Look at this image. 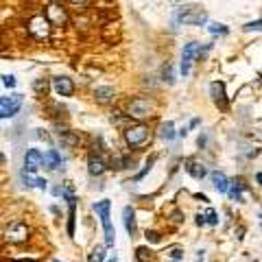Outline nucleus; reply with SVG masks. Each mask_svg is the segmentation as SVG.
Instances as JSON below:
<instances>
[{"label":"nucleus","mask_w":262,"mask_h":262,"mask_svg":"<svg viewBox=\"0 0 262 262\" xmlns=\"http://www.w3.org/2000/svg\"><path fill=\"white\" fill-rule=\"evenodd\" d=\"M109 208H111V203L107 199L94 203V212L99 214L101 225H103V230H105V247H114V242H116V232H114L111 221H109Z\"/></svg>","instance_id":"1"},{"label":"nucleus","mask_w":262,"mask_h":262,"mask_svg":"<svg viewBox=\"0 0 262 262\" xmlns=\"http://www.w3.org/2000/svg\"><path fill=\"white\" fill-rule=\"evenodd\" d=\"M149 140H151V131H149L147 125L138 123V125H131V127L125 129V142H127L131 149L144 147Z\"/></svg>","instance_id":"2"},{"label":"nucleus","mask_w":262,"mask_h":262,"mask_svg":"<svg viewBox=\"0 0 262 262\" xmlns=\"http://www.w3.org/2000/svg\"><path fill=\"white\" fill-rule=\"evenodd\" d=\"M177 22L188 24V26H203L208 22V13L199 7H188L177 13Z\"/></svg>","instance_id":"3"},{"label":"nucleus","mask_w":262,"mask_h":262,"mask_svg":"<svg viewBox=\"0 0 262 262\" xmlns=\"http://www.w3.org/2000/svg\"><path fill=\"white\" fill-rule=\"evenodd\" d=\"M22 107V94H9L0 99V118H13Z\"/></svg>","instance_id":"4"},{"label":"nucleus","mask_w":262,"mask_h":262,"mask_svg":"<svg viewBox=\"0 0 262 262\" xmlns=\"http://www.w3.org/2000/svg\"><path fill=\"white\" fill-rule=\"evenodd\" d=\"M28 238V225L20 221H13L9 223V227L4 230V240L13 242V245H20V242H26Z\"/></svg>","instance_id":"5"},{"label":"nucleus","mask_w":262,"mask_h":262,"mask_svg":"<svg viewBox=\"0 0 262 262\" xmlns=\"http://www.w3.org/2000/svg\"><path fill=\"white\" fill-rule=\"evenodd\" d=\"M199 48H201V44H199V42H190V44H186V46H183V51H182V66H179V70H182L183 77L190 75V66H192V61L199 57Z\"/></svg>","instance_id":"6"},{"label":"nucleus","mask_w":262,"mask_h":262,"mask_svg":"<svg viewBox=\"0 0 262 262\" xmlns=\"http://www.w3.org/2000/svg\"><path fill=\"white\" fill-rule=\"evenodd\" d=\"M28 33H31L35 40H48L51 35V22L44 16H35L28 20Z\"/></svg>","instance_id":"7"},{"label":"nucleus","mask_w":262,"mask_h":262,"mask_svg":"<svg viewBox=\"0 0 262 262\" xmlns=\"http://www.w3.org/2000/svg\"><path fill=\"white\" fill-rule=\"evenodd\" d=\"M44 166V153L40 149H28L24 153V171L26 173H37Z\"/></svg>","instance_id":"8"},{"label":"nucleus","mask_w":262,"mask_h":262,"mask_svg":"<svg viewBox=\"0 0 262 262\" xmlns=\"http://www.w3.org/2000/svg\"><path fill=\"white\" fill-rule=\"evenodd\" d=\"M210 96L214 101V105L221 111L227 109V96H225V83L223 81H212L210 83Z\"/></svg>","instance_id":"9"},{"label":"nucleus","mask_w":262,"mask_h":262,"mask_svg":"<svg viewBox=\"0 0 262 262\" xmlns=\"http://www.w3.org/2000/svg\"><path fill=\"white\" fill-rule=\"evenodd\" d=\"M151 114V101L149 99H133L129 103V116L131 118H147Z\"/></svg>","instance_id":"10"},{"label":"nucleus","mask_w":262,"mask_h":262,"mask_svg":"<svg viewBox=\"0 0 262 262\" xmlns=\"http://www.w3.org/2000/svg\"><path fill=\"white\" fill-rule=\"evenodd\" d=\"M64 197L68 201V236H75V218H77V197L72 195V188L68 186L64 190Z\"/></svg>","instance_id":"11"},{"label":"nucleus","mask_w":262,"mask_h":262,"mask_svg":"<svg viewBox=\"0 0 262 262\" xmlns=\"http://www.w3.org/2000/svg\"><path fill=\"white\" fill-rule=\"evenodd\" d=\"M46 20L51 24H55V26H64L68 22V13L59 7V4H51V7L46 9Z\"/></svg>","instance_id":"12"},{"label":"nucleus","mask_w":262,"mask_h":262,"mask_svg":"<svg viewBox=\"0 0 262 262\" xmlns=\"http://www.w3.org/2000/svg\"><path fill=\"white\" fill-rule=\"evenodd\" d=\"M52 87H55V92L59 96H72L75 94V83H72V79H68V77H55L52 79Z\"/></svg>","instance_id":"13"},{"label":"nucleus","mask_w":262,"mask_h":262,"mask_svg":"<svg viewBox=\"0 0 262 262\" xmlns=\"http://www.w3.org/2000/svg\"><path fill=\"white\" fill-rule=\"evenodd\" d=\"M105 168H107V164H105V159L101 155H90V159H87V171H90V175L99 177V175L105 173Z\"/></svg>","instance_id":"14"},{"label":"nucleus","mask_w":262,"mask_h":262,"mask_svg":"<svg viewBox=\"0 0 262 262\" xmlns=\"http://www.w3.org/2000/svg\"><path fill=\"white\" fill-rule=\"evenodd\" d=\"M123 221H125V230H127V234L129 236H135L138 227H135V212H133V208H131V206H125Z\"/></svg>","instance_id":"15"},{"label":"nucleus","mask_w":262,"mask_h":262,"mask_svg":"<svg viewBox=\"0 0 262 262\" xmlns=\"http://www.w3.org/2000/svg\"><path fill=\"white\" fill-rule=\"evenodd\" d=\"M44 166L51 168V171H57V168H61V155L57 149H48L46 153H44Z\"/></svg>","instance_id":"16"},{"label":"nucleus","mask_w":262,"mask_h":262,"mask_svg":"<svg viewBox=\"0 0 262 262\" xmlns=\"http://www.w3.org/2000/svg\"><path fill=\"white\" fill-rule=\"evenodd\" d=\"M210 179H212L214 190H218V192H227V190H230V179L225 177V173L214 171V173H210Z\"/></svg>","instance_id":"17"},{"label":"nucleus","mask_w":262,"mask_h":262,"mask_svg":"<svg viewBox=\"0 0 262 262\" xmlns=\"http://www.w3.org/2000/svg\"><path fill=\"white\" fill-rule=\"evenodd\" d=\"M94 96H96V101H99L101 105H107V103H111V101H114V87H109V85L96 87Z\"/></svg>","instance_id":"18"},{"label":"nucleus","mask_w":262,"mask_h":262,"mask_svg":"<svg viewBox=\"0 0 262 262\" xmlns=\"http://www.w3.org/2000/svg\"><path fill=\"white\" fill-rule=\"evenodd\" d=\"M186 171L190 173L195 179H203L208 175L206 166H203V164H199V162H195V159H188V162H186Z\"/></svg>","instance_id":"19"},{"label":"nucleus","mask_w":262,"mask_h":262,"mask_svg":"<svg viewBox=\"0 0 262 262\" xmlns=\"http://www.w3.org/2000/svg\"><path fill=\"white\" fill-rule=\"evenodd\" d=\"M247 188V183L242 182V179H234V182H230V197L234 199V201H242V190Z\"/></svg>","instance_id":"20"},{"label":"nucleus","mask_w":262,"mask_h":262,"mask_svg":"<svg viewBox=\"0 0 262 262\" xmlns=\"http://www.w3.org/2000/svg\"><path fill=\"white\" fill-rule=\"evenodd\" d=\"M175 135H177V131H175V125L171 123V120H166V123L159 127V138L166 140V142H171Z\"/></svg>","instance_id":"21"},{"label":"nucleus","mask_w":262,"mask_h":262,"mask_svg":"<svg viewBox=\"0 0 262 262\" xmlns=\"http://www.w3.org/2000/svg\"><path fill=\"white\" fill-rule=\"evenodd\" d=\"M208 31H210L212 35H227V33H230V28H227L225 24H221V22H210V24H208Z\"/></svg>","instance_id":"22"},{"label":"nucleus","mask_w":262,"mask_h":262,"mask_svg":"<svg viewBox=\"0 0 262 262\" xmlns=\"http://www.w3.org/2000/svg\"><path fill=\"white\" fill-rule=\"evenodd\" d=\"M33 90L44 96L48 90H51V83H48V79H37V81H33Z\"/></svg>","instance_id":"23"},{"label":"nucleus","mask_w":262,"mask_h":262,"mask_svg":"<svg viewBox=\"0 0 262 262\" xmlns=\"http://www.w3.org/2000/svg\"><path fill=\"white\" fill-rule=\"evenodd\" d=\"M103 260H105V247H94L87 262H103Z\"/></svg>","instance_id":"24"},{"label":"nucleus","mask_w":262,"mask_h":262,"mask_svg":"<svg viewBox=\"0 0 262 262\" xmlns=\"http://www.w3.org/2000/svg\"><path fill=\"white\" fill-rule=\"evenodd\" d=\"M242 31H245V33H251V31H254V33H260V31H262V20L247 22L245 26H242Z\"/></svg>","instance_id":"25"},{"label":"nucleus","mask_w":262,"mask_h":262,"mask_svg":"<svg viewBox=\"0 0 262 262\" xmlns=\"http://www.w3.org/2000/svg\"><path fill=\"white\" fill-rule=\"evenodd\" d=\"M155 159H157V157H155V155H153V157L149 159L147 164H144V168H142V171H140V173H138V175H135V177H133V182H140V179H142L144 175H147L149 171H151V166H153V162H155Z\"/></svg>","instance_id":"26"},{"label":"nucleus","mask_w":262,"mask_h":262,"mask_svg":"<svg viewBox=\"0 0 262 262\" xmlns=\"http://www.w3.org/2000/svg\"><path fill=\"white\" fill-rule=\"evenodd\" d=\"M135 254H138V260L140 262H147L149 258H151V251H149L147 247H138V249H135Z\"/></svg>","instance_id":"27"},{"label":"nucleus","mask_w":262,"mask_h":262,"mask_svg":"<svg viewBox=\"0 0 262 262\" xmlns=\"http://www.w3.org/2000/svg\"><path fill=\"white\" fill-rule=\"evenodd\" d=\"M206 223H208V225H218V214L214 210H208L206 212Z\"/></svg>","instance_id":"28"},{"label":"nucleus","mask_w":262,"mask_h":262,"mask_svg":"<svg viewBox=\"0 0 262 262\" xmlns=\"http://www.w3.org/2000/svg\"><path fill=\"white\" fill-rule=\"evenodd\" d=\"M162 77H164V81H168V83H173V68H171V64H166L162 68Z\"/></svg>","instance_id":"29"},{"label":"nucleus","mask_w":262,"mask_h":262,"mask_svg":"<svg viewBox=\"0 0 262 262\" xmlns=\"http://www.w3.org/2000/svg\"><path fill=\"white\" fill-rule=\"evenodd\" d=\"M0 79H2V83L7 85V87H16V83H18L16 77H13V75H2Z\"/></svg>","instance_id":"30"},{"label":"nucleus","mask_w":262,"mask_h":262,"mask_svg":"<svg viewBox=\"0 0 262 262\" xmlns=\"http://www.w3.org/2000/svg\"><path fill=\"white\" fill-rule=\"evenodd\" d=\"M33 183H35L40 190H46V186H48V182L46 179H42V177H33Z\"/></svg>","instance_id":"31"},{"label":"nucleus","mask_w":262,"mask_h":262,"mask_svg":"<svg viewBox=\"0 0 262 262\" xmlns=\"http://www.w3.org/2000/svg\"><path fill=\"white\" fill-rule=\"evenodd\" d=\"M35 135H37V138H40V140H44V142H48V144L52 142V140H51V135H48L44 129H37V133H35Z\"/></svg>","instance_id":"32"},{"label":"nucleus","mask_w":262,"mask_h":262,"mask_svg":"<svg viewBox=\"0 0 262 262\" xmlns=\"http://www.w3.org/2000/svg\"><path fill=\"white\" fill-rule=\"evenodd\" d=\"M61 140H64V144H68V147H75V144H77V138H75V135H70V133H66Z\"/></svg>","instance_id":"33"},{"label":"nucleus","mask_w":262,"mask_h":262,"mask_svg":"<svg viewBox=\"0 0 262 262\" xmlns=\"http://www.w3.org/2000/svg\"><path fill=\"white\" fill-rule=\"evenodd\" d=\"M147 240H151V242H159V234L157 232H147Z\"/></svg>","instance_id":"34"},{"label":"nucleus","mask_w":262,"mask_h":262,"mask_svg":"<svg viewBox=\"0 0 262 262\" xmlns=\"http://www.w3.org/2000/svg\"><path fill=\"white\" fill-rule=\"evenodd\" d=\"M171 258H173V260H182V258H183V251H182V249H173V251H171Z\"/></svg>","instance_id":"35"},{"label":"nucleus","mask_w":262,"mask_h":262,"mask_svg":"<svg viewBox=\"0 0 262 262\" xmlns=\"http://www.w3.org/2000/svg\"><path fill=\"white\" fill-rule=\"evenodd\" d=\"M197 225H199V227L208 225V223H206V214H197Z\"/></svg>","instance_id":"36"},{"label":"nucleus","mask_w":262,"mask_h":262,"mask_svg":"<svg viewBox=\"0 0 262 262\" xmlns=\"http://www.w3.org/2000/svg\"><path fill=\"white\" fill-rule=\"evenodd\" d=\"M52 195H55V197H64V188L55 186V188H52Z\"/></svg>","instance_id":"37"},{"label":"nucleus","mask_w":262,"mask_h":262,"mask_svg":"<svg viewBox=\"0 0 262 262\" xmlns=\"http://www.w3.org/2000/svg\"><path fill=\"white\" fill-rule=\"evenodd\" d=\"M206 135H199V147H206Z\"/></svg>","instance_id":"38"},{"label":"nucleus","mask_w":262,"mask_h":262,"mask_svg":"<svg viewBox=\"0 0 262 262\" xmlns=\"http://www.w3.org/2000/svg\"><path fill=\"white\" fill-rule=\"evenodd\" d=\"M256 183H260V186H262V171L256 173Z\"/></svg>","instance_id":"39"},{"label":"nucleus","mask_w":262,"mask_h":262,"mask_svg":"<svg viewBox=\"0 0 262 262\" xmlns=\"http://www.w3.org/2000/svg\"><path fill=\"white\" fill-rule=\"evenodd\" d=\"M70 2H75V4H79V2H85V0H70Z\"/></svg>","instance_id":"40"},{"label":"nucleus","mask_w":262,"mask_h":262,"mask_svg":"<svg viewBox=\"0 0 262 262\" xmlns=\"http://www.w3.org/2000/svg\"><path fill=\"white\" fill-rule=\"evenodd\" d=\"M107 262H118V258H116V256H114V258H109Z\"/></svg>","instance_id":"41"},{"label":"nucleus","mask_w":262,"mask_h":262,"mask_svg":"<svg viewBox=\"0 0 262 262\" xmlns=\"http://www.w3.org/2000/svg\"><path fill=\"white\" fill-rule=\"evenodd\" d=\"M13 262H26V260H13ZM28 262H35V260H28Z\"/></svg>","instance_id":"42"},{"label":"nucleus","mask_w":262,"mask_h":262,"mask_svg":"<svg viewBox=\"0 0 262 262\" xmlns=\"http://www.w3.org/2000/svg\"><path fill=\"white\" fill-rule=\"evenodd\" d=\"M51 262H61V260H51Z\"/></svg>","instance_id":"43"}]
</instances>
